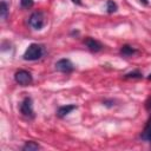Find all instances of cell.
<instances>
[{
  "instance_id": "cell-1",
  "label": "cell",
  "mask_w": 151,
  "mask_h": 151,
  "mask_svg": "<svg viewBox=\"0 0 151 151\" xmlns=\"http://www.w3.org/2000/svg\"><path fill=\"white\" fill-rule=\"evenodd\" d=\"M42 46L39 45V44H31L25 53H24V59L25 60H28V61H32V60H38L41 55H42Z\"/></svg>"
},
{
  "instance_id": "cell-2",
  "label": "cell",
  "mask_w": 151,
  "mask_h": 151,
  "mask_svg": "<svg viewBox=\"0 0 151 151\" xmlns=\"http://www.w3.org/2000/svg\"><path fill=\"white\" fill-rule=\"evenodd\" d=\"M14 79L21 86H28L33 81L32 74L28 71H26V70H19V71H17L15 74H14Z\"/></svg>"
},
{
  "instance_id": "cell-3",
  "label": "cell",
  "mask_w": 151,
  "mask_h": 151,
  "mask_svg": "<svg viewBox=\"0 0 151 151\" xmlns=\"http://www.w3.org/2000/svg\"><path fill=\"white\" fill-rule=\"evenodd\" d=\"M45 14L40 11L32 13L29 17V25L34 29H41L45 25Z\"/></svg>"
},
{
  "instance_id": "cell-4",
  "label": "cell",
  "mask_w": 151,
  "mask_h": 151,
  "mask_svg": "<svg viewBox=\"0 0 151 151\" xmlns=\"http://www.w3.org/2000/svg\"><path fill=\"white\" fill-rule=\"evenodd\" d=\"M20 111L21 113L27 118H34V111H33V104L32 99L29 97H26L21 104H20Z\"/></svg>"
},
{
  "instance_id": "cell-5",
  "label": "cell",
  "mask_w": 151,
  "mask_h": 151,
  "mask_svg": "<svg viewBox=\"0 0 151 151\" xmlns=\"http://www.w3.org/2000/svg\"><path fill=\"white\" fill-rule=\"evenodd\" d=\"M55 68L58 70V71H60V72H66V73H68V72H71V71H73V68H74V66H73V64L71 63V60L70 59H60V60H58L57 63H55Z\"/></svg>"
},
{
  "instance_id": "cell-6",
  "label": "cell",
  "mask_w": 151,
  "mask_h": 151,
  "mask_svg": "<svg viewBox=\"0 0 151 151\" xmlns=\"http://www.w3.org/2000/svg\"><path fill=\"white\" fill-rule=\"evenodd\" d=\"M84 42H85V45L87 46V48H88L90 51H92V52H98V51H100V50L103 48V45H101L98 40L92 39V38H86Z\"/></svg>"
},
{
  "instance_id": "cell-7",
  "label": "cell",
  "mask_w": 151,
  "mask_h": 151,
  "mask_svg": "<svg viewBox=\"0 0 151 151\" xmlns=\"http://www.w3.org/2000/svg\"><path fill=\"white\" fill-rule=\"evenodd\" d=\"M76 109H77L76 105H65V106H60V107L58 109L57 114H58L59 117H65L66 114H68L71 111H73V110H76Z\"/></svg>"
},
{
  "instance_id": "cell-8",
  "label": "cell",
  "mask_w": 151,
  "mask_h": 151,
  "mask_svg": "<svg viewBox=\"0 0 151 151\" xmlns=\"http://www.w3.org/2000/svg\"><path fill=\"white\" fill-rule=\"evenodd\" d=\"M137 51L132 47V46H130V45H124V46H122V48H120V54L122 55H124V57H131L132 54H134Z\"/></svg>"
},
{
  "instance_id": "cell-9",
  "label": "cell",
  "mask_w": 151,
  "mask_h": 151,
  "mask_svg": "<svg viewBox=\"0 0 151 151\" xmlns=\"http://www.w3.org/2000/svg\"><path fill=\"white\" fill-rule=\"evenodd\" d=\"M142 138L145 139V140L151 142V118L149 119V122H147V124H146V126H145V129L142 133Z\"/></svg>"
},
{
  "instance_id": "cell-10",
  "label": "cell",
  "mask_w": 151,
  "mask_h": 151,
  "mask_svg": "<svg viewBox=\"0 0 151 151\" xmlns=\"http://www.w3.org/2000/svg\"><path fill=\"white\" fill-rule=\"evenodd\" d=\"M38 149H40V146H39V144H37V143H34V142H27L24 146H22V150H25V151H32V150H38Z\"/></svg>"
},
{
  "instance_id": "cell-11",
  "label": "cell",
  "mask_w": 151,
  "mask_h": 151,
  "mask_svg": "<svg viewBox=\"0 0 151 151\" xmlns=\"http://www.w3.org/2000/svg\"><path fill=\"white\" fill-rule=\"evenodd\" d=\"M7 12H8V5L6 1H1V5H0V14H1V19H6L7 17Z\"/></svg>"
},
{
  "instance_id": "cell-12",
  "label": "cell",
  "mask_w": 151,
  "mask_h": 151,
  "mask_svg": "<svg viewBox=\"0 0 151 151\" xmlns=\"http://www.w3.org/2000/svg\"><path fill=\"white\" fill-rule=\"evenodd\" d=\"M106 9H107V13L116 12L117 11V4L113 0H107V2H106Z\"/></svg>"
},
{
  "instance_id": "cell-13",
  "label": "cell",
  "mask_w": 151,
  "mask_h": 151,
  "mask_svg": "<svg viewBox=\"0 0 151 151\" xmlns=\"http://www.w3.org/2000/svg\"><path fill=\"white\" fill-rule=\"evenodd\" d=\"M125 78L126 79H129V78H142V73L139 71H133V72L126 73L125 74Z\"/></svg>"
},
{
  "instance_id": "cell-14",
  "label": "cell",
  "mask_w": 151,
  "mask_h": 151,
  "mask_svg": "<svg viewBox=\"0 0 151 151\" xmlns=\"http://www.w3.org/2000/svg\"><path fill=\"white\" fill-rule=\"evenodd\" d=\"M20 4L24 8H29L33 6V0H20Z\"/></svg>"
},
{
  "instance_id": "cell-15",
  "label": "cell",
  "mask_w": 151,
  "mask_h": 151,
  "mask_svg": "<svg viewBox=\"0 0 151 151\" xmlns=\"http://www.w3.org/2000/svg\"><path fill=\"white\" fill-rule=\"evenodd\" d=\"M145 107H146L147 111H151V98H149V99L146 100V103H145Z\"/></svg>"
},
{
  "instance_id": "cell-16",
  "label": "cell",
  "mask_w": 151,
  "mask_h": 151,
  "mask_svg": "<svg viewBox=\"0 0 151 151\" xmlns=\"http://www.w3.org/2000/svg\"><path fill=\"white\" fill-rule=\"evenodd\" d=\"M72 2H74V4H77V5H81V1L80 0H71Z\"/></svg>"
},
{
  "instance_id": "cell-17",
  "label": "cell",
  "mask_w": 151,
  "mask_h": 151,
  "mask_svg": "<svg viewBox=\"0 0 151 151\" xmlns=\"http://www.w3.org/2000/svg\"><path fill=\"white\" fill-rule=\"evenodd\" d=\"M143 4H145V5H147V0H140Z\"/></svg>"
},
{
  "instance_id": "cell-18",
  "label": "cell",
  "mask_w": 151,
  "mask_h": 151,
  "mask_svg": "<svg viewBox=\"0 0 151 151\" xmlns=\"http://www.w3.org/2000/svg\"><path fill=\"white\" fill-rule=\"evenodd\" d=\"M147 79H149V80H151V73L149 74V77H147Z\"/></svg>"
}]
</instances>
